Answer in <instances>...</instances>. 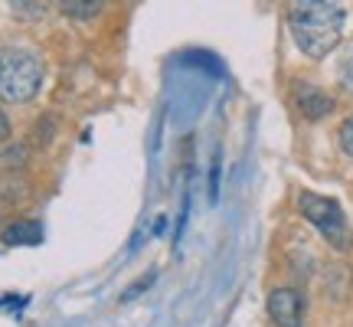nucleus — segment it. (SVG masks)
Segmentation results:
<instances>
[{
  "mask_svg": "<svg viewBox=\"0 0 353 327\" xmlns=\"http://www.w3.org/2000/svg\"><path fill=\"white\" fill-rule=\"evenodd\" d=\"M347 10L334 0H298L288 7V26L298 50L311 59H324L341 43Z\"/></svg>",
  "mask_w": 353,
  "mask_h": 327,
  "instance_id": "nucleus-1",
  "label": "nucleus"
},
{
  "mask_svg": "<svg viewBox=\"0 0 353 327\" xmlns=\"http://www.w3.org/2000/svg\"><path fill=\"white\" fill-rule=\"evenodd\" d=\"M43 88V63L33 50L3 46L0 50V99L10 105L37 99Z\"/></svg>",
  "mask_w": 353,
  "mask_h": 327,
  "instance_id": "nucleus-2",
  "label": "nucleus"
},
{
  "mask_svg": "<svg viewBox=\"0 0 353 327\" xmlns=\"http://www.w3.org/2000/svg\"><path fill=\"white\" fill-rule=\"evenodd\" d=\"M298 210H301L304 219L327 239L330 249H337V252H350L353 249V232H350V226H347L343 206L337 200L321 197V193H307V190H304L301 197H298Z\"/></svg>",
  "mask_w": 353,
  "mask_h": 327,
  "instance_id": "nucleus-3",
  "label": "nucleus"
},
{
  "mask_svg": "<svg viewBox=\"0 0 353 327\" xmlns=\"http://www.w3.org/2000/svg\"><path fill=\"white\" fill-rule=\"evenodd\" d=\"M268 315L275 327H304V298L294 288H275L268 295Z\"/></svg>",
  "mask_w": 353,
  "mask_h": 327,
  "instance_id": "nucleus-4",
  "label": "nucleus"
},
{
  "mask_svg": "<svg viewBox=\"0 0 353 327\" xmlns=\"http://www.w3.org/2000/svg\"><path fill=\"white\" fill-rule=\"evenodd\" d=\"M294 105H298V112L304 118H324V115L334 112V99H330L327 92H321L314 82H294Z\"/></svg>",
  "mask_w": 353,
  "mask_h": 327,
  "instance_id": "nucleus-5",
  "label": "nucleus"
},
{
  "mask_svg": "<svg viewBox=\"0 0 353 327\" xmlns=\"http://www.w3.org/2000/svg\"><path fill=\"white\" fill-rule=\"evenodd\" d=\"M39 239H43V226L30 223V219H20L3 229V242H10V246H37Z\"/></svg>",
  "mask_w": 353,
  "mask_h": 327,
  "instance_id": "nucleus-6",
  "label": "nucleus"
},
{
  "mask_svg": "<svg viewBox=\"0 0 353 327\" xmlns=\"http://www.w3.org/2000/svg\"><path fill=\"white\" fill-rule=\"evenodd\" d=\"M59 10L69 13V17H99L101 13V3L99 0H63Z\"/></svg>",
  "mask_w": 353,
  "mask_h": 327,
  "instance_id": "nucleus-7",
  "label": "nucleus"
},
{
  "mask_svg": "<svg viewBox=\"0 0 353 327\" xmlns=\"http://www.w3.org/2000/svg\"><path fill=\"white\" fill-rule=\"evenodd\" d=\"M337 76H341V86L347 88V92H353V46L347 52H343L341 59V69H337Z\"/></svg>",
  "mask_w": 353,
  "mask_h": 327,
  "instance_id": "nucleus-8",
  "label": "nucleus"
},
{
  "mask_svg": "<svg viewBox=\"0 0 353 327\" xmlns=\"http://www.w3.org/2000/svg\"><path fill=\"white\" fill-rule=\"evenodd\" d=\"M337 138H341V148H343V154H350L353 157V115L347 118L341 125V131H337Z\"/></svg>",
  "mask_w": 353,
  "mask_h": 327,
  "instance_id": "nucleus-9",
  "label": "nucleus"
},
{
  "mask_svg": "<svg viewBox=\"0 0 353 327\" xmlns=\"http://www.w3.org/2000/svg\"><path fill=\"white\" fill-rule=\"evenodd\" d=\"M10 138V121H7V115L0 112V141Z\"/></svg>",
  "mask_w": 353,
  "mask_h": 327,
  "instance_id": "nucleus-10",
  "label": "nucleus"
}]
</instances>
